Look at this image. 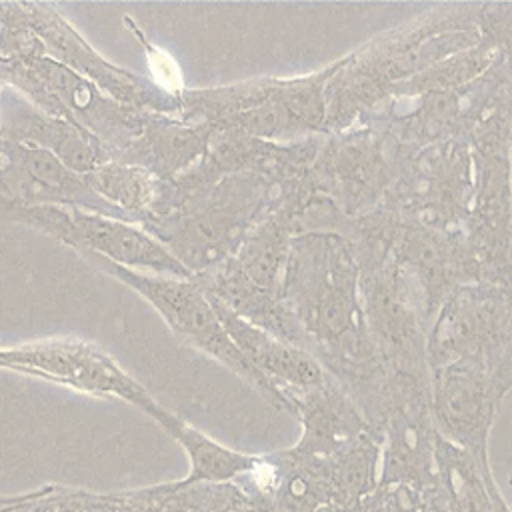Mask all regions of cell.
Instances as JSON below:
<instances>
[{
  "label": "cell",
  "instance_id": "cell-1",
  "mask_svg": "<svg viewBox=\"0 0 512 512\" xmlns=\"http://www.w3.org/2000/svg\"><path fill=\"white\" fill-rule=\"evenodd\" d=\"M482 2L436 6L338 58L326 84V130L342 132L382 108L392 92L478 40Z\"/></svg>",
  "mask_w": 512,
  "mask_h": 512
},
{
  "label": "cell",
  "instance_id": "cell-2",
  "mask_svg": "<svg viewBox=\"0 0 512 512\" xmlns=\"http://www.w3.org/2000/svg\"><path fill=\"white\" fill-rule=\"evenodd\" d=\"M332 64L300 76H260L226 86L184 88L178 116L212 128H236L254 138L290 144L326 130V84Z\"/></svg>",
  "mask_w": 512,
  "mask_h": 512
},
{
  "label": "cell",
  "instance_id": "cell-3",
  "mask_svg": "<svg viewBox=\"0 0 512 512\" xmlns=\"http://www.w3.org/2000/svg\"><path fill=\"white\" fill-rule=\"evenodd\" d=\"M276 200V186L260 174L226 176L146 216L142 226L192 276L236 254Z\"/></svg>",
  "mask_w": 512,
  "mask_h": 512
},
{
  "label": "cell",
  "instance_id": "cell-4",
  "mask_svg": "<svg viewBox=\"0 0 512 512\" xmlns=\"http://www.w3.org/2000/svg\"><path fill=\"white\" fill-rule=\"evenodd\" d=\"M334 232L354 250L364 320L378 354L388 368L430 380L426 352L430 320L418 284L358 218L344 216Z\"/></svg>",
  "mask_w": 512,
  "mask_h": 512
},
{
  "label": "cell",
  "instance_id": "cell-5",
  "mask_svg": "<svg viewBox=\"0 0 512 512\" xmlns=\"http://www.w3.org/2000/svg\"><path fill=\"white\" fill-rule=\"evenodd\" d=\"M410 156L378 122H358L320 136L308 180L346 218L378 210Z\"/></svg>",
  "mask_w": 512,
  "mask_h": 512
},
{
  "label": "cell",
  "instance_id": "cell-6",
  "mask_svg": "<svg viewBox=\"0 0 512 512\" xmlns=\"http://www.w3.org/2000/svg\"><path fill=\"white\" fill-rule=\"evenodd\" d=\"M430 370L468 362L512 384V280H478L456 288L428 328Z\"/></svg>",
  "mask_w": 512,
  "mask_h": 512
},
{
  "label": "cell",
  "instance_id": "cell-7",
  "mask_svg": "<svg viewBox=\"0 0 512 512\" xmlns=\"http://www.w3.org/2000/svg\"><path fill=\"white\" fill-rule=\"evenodd\" d=\"M0 80L42 112L96 136L112 158L140 136L148 116L112 100L90 80L46 54L0 62Z\"/></svg>",
  "mask_w": 512,
  "mask_h": 512
},
{
  "label": "cell",
  "instance_id": "cell-8",
  "mask_svg": "<svg viewBox=\"0 0 512 512\" xmlns=\"http://www.w3.org/2000/svg\"><path fill=\"white\" fill-rule=\"evenodd\" d=\"M82 258L90 262L96 270L116 278L138 296H142L164 318L170 330L188 346L214 358L224 368L234 372L246 384L256 388L274 408L288 412V406L278 396V392L246 362L242 352L236 348L226 328L222 326L210 298L194 276H152L122 268L94 254H82Z\"/></svg>",
  "mask_w": 512,
  "mask_h": 512
},
{
  "label": "cell",
  "instance_id": "cell-9",
  "mask_svg": "<svg viewBox=\"0 0 512 512\" xmlns=\"http://www.w3.org/2000/svg\"><path fill=\"white\" fill-rule=\"evenodd\" d=\"M0 214L74 248L80 256L94 254L122 268L152 276L192 278L154 236L134 222L78 208L26 206L2 196Z\"/></svg>",
  "mask_w": 512,
  "mask_h": 512
},
{
  "label": "cell",
  "instance_id": "cell-10",
  "mask_svg": "<svg viewBox=\"0 0 512 512\" xmlns=\"http://www.w3.org/2000/svg\"><path fill=\"white\" fill-rule=\"evenodd\" d=\"M474 178V156L462 138L436 142L406 160L380 208L428 228L462 232Z\"/></svg>",
  "mask_w": 512,
  "mask_h": 512
},
{
  "label": "cell",
  "instance_id": "cell-11",
  "mask_svg": "<svg viewBox=\"0 0 512 512\" xmlns=\"http://www.w3.org/2000/svg\"><path fill=\"white\" fill-rule=\"evenodd\" d=\"M358 222L418 284L428 320L460 286L482 280V268L462 232H444L378 208Z\"/></svg>",
  "mask_w": 512,
  "mask_h": 512
},
{
  "label": "cell",
  "instance_id": "cell-12",
  "mask_svg": "<svg viewBox=\"0 0 512 512\" xmlns=\"http://www.w3.org/2000/svg\"><path fill=\"white\" fill-rule=\"evenodd\" d=\"M0 368L98 398H120L146 416L160 404L122 366L92 342L78 338H44L0 348Z\"/></svg>",
  "mask_w": 512,
  "mask_h": 512
},
{
  "label": "cell",
  "instance_id": "cell-13",
  "mask_svg": "<svg viewBox=\"0 0 512 512\" xmlns=\"http://www.w3.org/2000/svg\"><path fill=\"white\" fill-rule=\"evenodd\" d=\"M28 22L46 56L90 80L112 100L146 114L180 112V96L158 88L150 78L106 60L54 6L22 2Z\"/></svg>",
  "mask_w": 512,
  "mask_h": 512
},
{
  "label": "cell",
  "instance_id": "cell-14",
  "mask_svg": "<svg viewBox=\"0 0 512 512\" xmlns=\"http://www.w3.org/2000/svg\"><path fill=\"white\" fill-rule=\"evenodd\" d=\"M510 390L512 384L476 364L454 362L430 370V412L436 432L468 452L486 474H492L488 434Z\"/></svg>",
  "mask_w": 512,
  "mask_h": 512
},
{
  "label": "cell",
  "instance_id": "cell-15",
  "mask_svg": "<svg viewBox=\"0 0 512 512\" xmlns=\"http://www.w3.org/2000/svg\"><path fill=\"white\" fill-rule=\"evenodd\" d=\"M2 198L26 206H62L112 218L120 214L86 184L84 174L64 166L50 152L2 138Z\"/></svg>",
  "mask_w": 512,
  "mask_h": 512
},
{
  "label": "cell",
  "instance_id": "cell-16",
  "mask_svg": "<svg viewBox=\"0 0 512 512\" xmlns=\"http://www.w3.org/2000/svg\"><path fill=\"white\" fill-rule=\"evenodd\" d=\"M0 138L46 150L78 174H88L112 160V154L96 136L42 112L8 86L0 98Z\"/></svg>",
  "mask_w": 512,
  "mask_h": 512
},
{
  "label": "cell",
  "instance_id": "cell-17",
  "mask_svg": "<svg viewBox=\"0 0 512 512\" xmlns=\"http://www.w3.org/2000/svg\"><path fill=\"white\" fill-rule=\"evenodd\" d=\"M436 428L430 412V392L410 398L390 412L380 438L378 486H408L416 492L436 486Z\"/></svg>",
  "mask_w": 512,
  "mask_h": 512
},
{
  "label": "cell",
  "instance_id": "cell-18",
  "mask_svg": "<svg viewBox=\"0 0 512 512\" xmlns=\"http://www.w3.org/2000/svg\"><path fill=\"white\" fill-rule=\"evenodd\" d=\"M212 306L246 362L278 392L290 414H294L292 402L298 394L330 378L308 352L252 326L216 302H212Z\"/></svg>",
  "mask_w": 512,
  "mask_h": 512
},
{
  "label": "cell",
  "instance_id": "cell-19",
  "mask_svg": "<svg viewBox=\"0 0 512 512\" xmlns=\"http://www.w3.org/2000/svg\"><path fill=\"white\" fill-rule=\"evenodd\" d=\"M292 406L302 428L292 450L302 456L330 458L360 434L372 432L356 404L332 376L298 394Z\"/></svg>",
  "mask_w": 512,
  "mask_h": 512
},
{
  "label": "cell",
  "instance_id": "cell-20",
  "mask_svg": "<svg viewBox=\"0 0 512 512\" xmlns=\"http://www.w3.org/2000/svg\"><path fill=\"white\" fill-rule=\"evenodd\" d=\"M212 126L172 114H148L140 136L114 160L146 168L158 182H172L206 152Z\"/></svg>",
  "mask_w": 512,
  "mask_h": 512
},
{
  "label": "cell",
  "instance_id": "cell-21",
  "mask_svg": "<svg viewBox=\"0 0 512 512\" xmlns=\"http://www.w3.org/2000/svg\"><path fill=\"white\" fill-rule=\"evenodd\" d=\"M152 420L168 436H172L188 456L190 472L186 478L178 480V484L182 486L236 482L238 478L248 474L258 462V456L244 454L216 442L214 438L206 436L198 428L190 426L188 422L166 410L164 406L154 412Z\"/></svg>",
  "mask_w": 512,
  "mask_h": 512
},
{
  "label": "cell",
  "instance_id": "cell-22",
  "mask_svg": "<svg viewBox=\"0 0 512 512\" xmlns=\"http://www.w3.org/2000/svg\"><path fill=\"white\" fill-rule=\"evenodd\" d=\"M434 464V488L440 490L452 512H510L492 474H486L468 452L440 434L436 436Z\"/></svg>",
  "mask_w": 512,
  "mask_h": 512
},
{
  "label": "cell",
  "instance_id": "cell-23",
  "mask_svg": "<svg viewBox=\"0 0 512 512\" xmlns=\"http://www.w3.org/2000/svg\"><path fill=\"white\" fill-rule=\"evenodd\" d=\"M84 180L122 220L134 224L152 212L160 184L146 168L114 158L84 174Z\"/></svg>",
  "mask_w": 512,
  "mask_h": 512
},
{
  "label": "cell",
  "instance_id": "cell-24",
  "mask_svg": "<svg viewBox=\"0 0 512 512\" xmlns=\"http://www.w3.org/2000/svg\"><path fill=\"white\" fill-rule=\"evenodd\" d=\"M46 54L22 2H0V62Z\"/></svg>",
  "mask_w": 512,
  "mask_h": 512
},
{
  "label": "cell",
  "instance_id": "cell-25",
  "mask_svg": "<svg viewBox=\"0 0 512 512\" xmlns=\"http://www.w3.org/2000/svg\"><path fill=\"white\" fill-rule=\"evenodd\" d=\"M122 24L128 28V32L140 42L144 54H146V60H148V68L152 72L150 80L162 88L164 92L168 94H174V96H180L184 92V86H182V78H180V70L176 66V62L170 58V54H166L164 50H160L158 46H154L148 36L142 32V28L126 14L122 18Z\"/></svg>",
  "mask_w": 512,
  "mask_h": 512
},
{
  "label": "cell",
  "instance_id": "cell-26",
  "mask_svg": "<svg viewBox=\"0 0 512 512\" xmlns=\"http://www.w3.org/2000/svg\"><path fill=\"white\" fill-rule=\"evenodd\" d=\"M420 492L408 486H376L358 506V512H418Z\"/></svg>",
  "mask_w": 512,
  "mask_h": 512
},
{
  "label": "cell",
  "instance_id": "cell-27",
  "mask_svg": "<svg viewBox=\"0 0 512 512\" xmlns=\"http://www.w3.org/2000/svg\"><path fill=\"white\" fill-rule=\"evenodd\" d=\"M28 496H30V492L28 494H10V496L8 494H0V512L10 508V506H14V504L24 502Z\"/></svg>",
  "mask_w": 512,
  "mask_h": 512
},
{
  "label": "cell",
  "instance_id": "cell-28",
  "mask_svg": "<svg viewBox=\"0 0 512 512\" xmlns=\"http://www.w3.org/2000/svg\"><path fill=\"white\" fill-rule=\"evenodd\" d=\"M504 64H506V70L510 76V90H512V36L504 44Z\"/></svg>",
  "mask_w": 512,
  "mask_h": 512
},
{
  "label": "cell",
  "instance_id": "cell-29",
  "mask_svg": "<svg viewBox=\"0 0 512 512\" xmlns=\"http://www.w3.org/2000/svg\"><path fill=\"white\" fill-rule=\"evenodd\" d=\"M0 194H2V138H0Z\"/></svg>",
  "mask_w": 512,
  "mask_h": 512
},
{
  "label": "cell",
  "instance_id": "cell-30",
  "mask_svg": "<svg viewBox=\"0 0 512 512\" xmlns=\"http://www.w3.org/2000/svg\"><path fill=\"white\" fill-rule=\"evenodd\" d=\"M510 182H512V128H510Z\"/></svg>",
  "mask_w": 512,
  "mask_h": 512
},
{
  "label": "cell",
  "instance_id": "cell-31",
  "mask_svg": "<svg viewBox=\"0 0 512 512\" xmlns=\"http://www.w3.org/2000/svg\"><path fill=\"white\" fill-rule=\"evenodd\" d=\"M4 88H6V86H4V82L0 80V98H2V92H4Z\"/></svg>",
  "mask_w": 512,
  "mask_h": 512
},
{
  "label": "cell",
  "instance_id": "cell-32",
  "mask_svg": "<svg viewBox=\"0 0 512 512\" xmlns=\"http://www.w3.org/2000/svg\"><path fill=\"white\" fill-rule=\"evenodd\" d=\"M510 484H512V476H510Z\"/></svg>",
  "mask_w": 512,
  "mask_h": 512
}]
</instances>
